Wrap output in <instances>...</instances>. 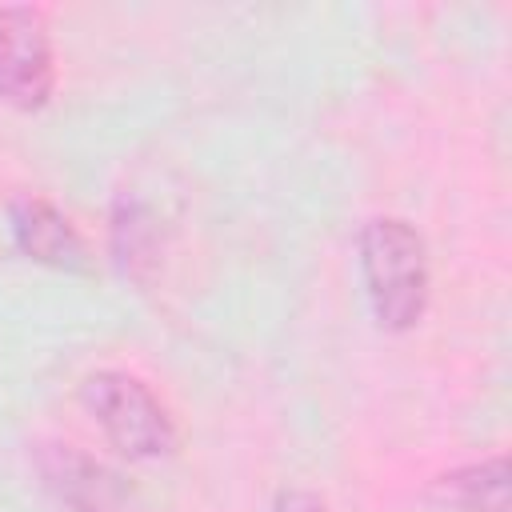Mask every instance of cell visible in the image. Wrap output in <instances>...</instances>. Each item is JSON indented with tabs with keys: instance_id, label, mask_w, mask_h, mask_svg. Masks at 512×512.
Instances as JSON below:
<instances>
[{
	"instance_id": "cell-1",
	"label": "cell",
	"mask_w": 512,
	"mask_h": 512,
	"mask_svg": "<svg viewBox=\"0 0 512 512\" xmlns=\"http://www.w3.org/2000/svg\"><path fill=\"white\" fill-rule=\"evenodd\" d=\"M360 272L380 328L408 332L428 304V252L408 220L376 216L360 232Z\"/></svg>"
},
{
	"instance_id": "cell-2",
	"label": "cell",
	"mask_w": 512,
	"mask_h": 512,
	"mask_svg": "<svg viewBox=\"0 0 512 512\" xmlns=\"http://www.w3.org/2000/svg\"><path fill=\"white\" fill-rule=\"evenodd\" d=\"M80 400L128 460H160L176 448V424L144 380L112 368L92 372L80 384Z\"/></svg>"
},
{
	"instance_id": "cell-7",
	"label": "cell",
	"mask_w": 512,
	"mask_h": 512,
	"mask_svg": "<svg viewBox=\"0 0 512 512\" xmlns=\"http://www.w3.org/2000/svg\"><path fill=\"white\" fill-rule=\"evenodd\" d=\"M112 252L120 260L124 272L144 276L148 264H156V228L144 204L136 200H120L116 216H112Z\"/></svg>"
},
{
	"instance_id": "cell-8",
	"label": "cell",
	"mask_w": 512,
	"mask_h": 512,
	"mask_svg": "<svg viewBox=\"0 0 512 512\" xmlns=\"http://www.w3.org/2000/svg\"><path fill=\"white\" fill-rule=\"evenodd\" d=\"M272 512H328L312 492H280Z\"/></svg>"
},
{
	"instance_id": "cell-3",
	"label": "cell",
	"mask_w": 512,
	"mask_h": 512,
	"mask_svg": "<svg viewBox=\"0 0 512 512\" xmlns=\"http://www.w3.org/2000/svg\"><path fill=\"white\" fill-rule=\"evenodd\" d=\"M56 84L44 12L0 4V100L12 108H44Z\"/></svg>"
},
{
	"instance_id": "cell-4",
	"label": "cell",
	"mask_w": 512,
	"mask_h": 512,
	"mask_svg": "<svg viewBox=\"0 0 512 512\" xmlns=\"http://www.w3.org/2000/svg\"><path fill=\"white\" fill-rule=\"evenodd\" d=\"M12 236L24 256H32L48 268H84L88 264V248H84L80 232L72 228V220L40 196L12 200Z\"/></svg>"
},
{
	"instance_id": "cell-6",
	"label": "cell",
	"mask_w": 512,
	"mask_h": 512,
	"mask_svg": "<svg viewBox=\"0 0 512 512\" xmlns=\"http://www.w3.org/2000/svg\"><path fill=\"white\" fill-rule=\"evenodd\" d=\"M44 476L80 512H108L116 504V492H120L116 488V476L108 468H100L96 460L72 452L68 444L64 448H52L44 456Z\"/></svg>"
},
{
	"instance_id": "cell-5",
	"label": "cell",
	"mask_w": 512,
	"mask_h": 512,
	"mask_svg": "<svg viewBox=\"0 0 512 512\" xmlns=\"http://www.w3.org/2000/svg\"><path fill=\"white\" fill-rule=\"evenodd\" d=\"M432 500L456 512H508V456H488L436 476Z\"/></svg>"
}]
</instances>
